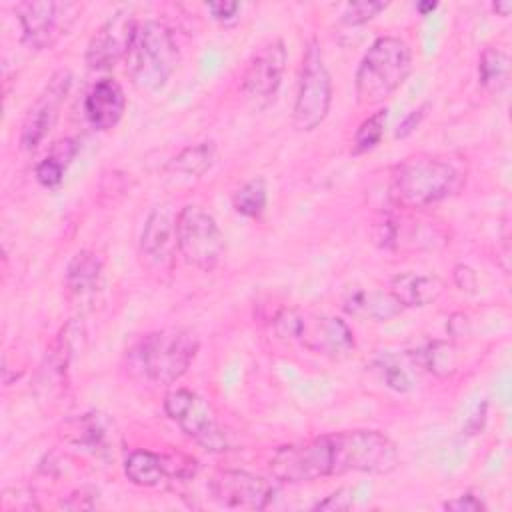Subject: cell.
Masks as SVG:
<instances>
[{
    "instance_id": "30",
    "label": "cell",
    "mask_w": 512,
    "mask_h": 512,
    "mask_svg": "<svg viewBox=\"0 0 512 512\" xmlns=\"http://www.w3.org/2000/svg\"><path fill=\"white\" fill-rule=\"evenodd\" d=\"M354 504V490L352 488H338L324 500L314 504V510H328V512H340V510H350Z\"/></svg>"
},
{
    "instance_id": "25",
    "label": "cell",
    "mask_w": 512,
    "mask_h": 512,
    "mask_svg": "<svg viewBox=\"0 0 512 512\" xmlns=\"http://www.w3.org/2000/svg\"><path fill=\"white\" fill-rule=\"evenodd\" d=\"M266 200H268V190H266V180L262 176H256L248 182H244L232 198V204L236 208L238 214L248 216V218H256L264 212L266 208Z\"/></svg>"
},
{
    "instance_id": "16",
    "label": "cell",
    "mask_w": 512,
    "mask_h": 512,
    "mask_svg": "<svg viewBox=\"0 0 512 512\" xmlns=\"http://www.w3.org/2000/svg\"><path fill=\"white\" fill-rule=\"evenodd\" d=\"M126 110V96L122 86L112 78L94 82L84 100V114L94 130L114 128Z\"/></svg>"
},
{
    "instance_id": "3",
    "label": "cell",
    "mask_w": 512,
    "mask_h": 512,
    "mask_svg": "<svg viewBox=\"0 0 512 512\" xmlns=\"http://www.w3.org/2000/svg\"><path fill=\"white\" fill-rule=\"evenodd\" d=\"M198 352V338L188 328H168L146 334L132 350L134 368L154 384H172L186 374Z\"/></svg>"
},
{
    "instance_id": "33",
    "label": "cell",
    "mask_w": 512,
    "mask_h": 512,
    "mask_svg": "<svg viewBox=\"0 0 512 512\" xmlns=\"http://www.w3.org/2000/svg\"><path fill=\"white\" fill-rule=\"evenodd\" d=\"M452 278H454V284H456L462 292H466V294H474L476 288H478V276H476V272H474L470 266H466V264L454 266Z\"/></svg>"
},
{
    "instance_id": "1",
    "label": "cell",
    "mask_w": 512,
    "mask_h": 512,
    "mask_svg": "<svg viewBox=\"0 0 512 512\" xmlns=\"http://www.w3.org/2000/svg\"><path fill=\"white\" fill-rule=\"evenodd\" d=\"M398 466L396 444L378 430H344L280 446L270 458L278 482L300 484L346 472L388 474Z\"/></svg>"
},
{
    "instance_id": "31",
    "label": "cell",
    "mask_w": 512,
    "mask_h": 512,
    "mask_svg": "<svg viewBox=\"0 0 512 512\" xmlns=\"http://www.w3.org/2000/svg\"><path fill=\"white\" fill-rule=\"evenodd\" d=\"M444 510H452V512H480V510H486V504L474 492H464V494L444 502Z\"/></svg>"
},
{
    "instance_id": "2",
    "label": "cell",
    "mask_w": 512,
    "mask_h": 512,
    "mask_svg": "<svg viewBox=\"0 0 512 512\" xmlns=\"http://www.w3.org/2000/svg\"><path fill=\"white\" fill-rule=\"evenodd\" d=\"M412 70L410 46L396 36L376 38L362 56L356 76V100L362 106L384 102Z\"/></svg>"
},
{
    "instance_id": "18",
    "label": "cell",
    "mask_w": 512,
    "mask_h": 512,
    "mask_svg": "<svg viewBox=\"0 0 512 512\" xmlns=\"http://www.w3.org/2000/svg\"><path fill=\"white\" fill-rule=\"evenodd\" d=\"M388 292L402 304V308H422L440 298L444 280L436 274L400 272L390 280Z\"/></svg>"
},
{
    "instance_id": "11",
    "label": "cell",
    "mask_w": 512,
    "mask_h": 512,
    "mask_svg": "<svg viewBox=\"0 0 512 512\" xmlns=\"http://www.w3.org/2000/svg\"><path fill=\"white\" fill-rule=\"evenodd\" d=\"M208 494L222 508L264 510L276 488L270 480L244 470H220L210 478Z\"/></svg>"
},
{
    "instance_id": "8",
    "label": "cell",
    "mask_w": 512,
    "mask_h": 512,
    "mask_svg": "<svg viewBox=\"0 0 512 512\" xmlns=\"http://www.w3.org/2000/svg\"><path fill=\"white\" fill-rule=\"evenodd\" d=\"M174 232L176 246L190 266L210 272L220 264L226 250L224 236L214 216L204 208L186 204L174 220Z\"/></svg>"
},
{
    "instance_id": "34",
    "label": "cell",
    "mask_w": 512,
    "mask_h": 512,
    "mask_svg": "<svg viewBox=\"0 0 512 512\" xmlns=\"http://www.w3.org/2000/svg\"><path fill=\"white\" fill-rule=\"evenodd\" d=\"M206 10L212 14V18L216 22H228V20L236 18L240 4L238 2H210V4H206Z\"/></svg>"
},
{
    "instance_id": "9",
    "label": "cell",
    "mask_w": 512,
    "mask_h": 512,
    "mask_svg": "<svg viewBox=\"0 0 512 512\" xmlns=\"http://www.w3.org/2000/svg\"><path fill=\"white\" fill-rule=\"evenodd\" d=\"M164 412L180 430L212 452L226 450V436L218 424L212 404L200 394L176 388L164 396Z\"/></svg>"
},
{
    "instance_id": "14",
    "label": "cell",
    "mask_w": 512,
    "mask_h": 512,
    "mask_svg": "<svg viewBox=\"0 0 512 512\" xmlns=\"http://www.w3.org/2000/svg\"><path fill=\"white\" fill-rule=\"evenodd\" d=\"M286 46L280 38L264 44L248 62L242 76V90L256 102H268L280 88L286 68Z\"/></svg>"
},
{
    "instance_id": "20",
    "label": "cell",
    "mask_w": 512,
    "mask_h": 512,
    "mask_svg": "<svg viewBox=\"0 0 512 512\" xmlns=\"http://www.w3.org/2000/svg\"><path fill=\"white\" fill-rule=\"evenodd\" d=\"M176 244V232L174 224L170 222V216L162 208H154L144 224L140 246L142 252L152 260H164L170 256V246Z\"/></svg>"
},
{
    "instance_id": "5",
    "label": "cell",
    "mask_w": 512,
    "mask_h": 512,
    "mask_svg": "<svg viewBox=\"0 0 512 512\" xmlns=\"http://www.w3.org/2000/svg\"><path fill=\"white\" fill-rule=\"evenodd\" d=\"M458 186L460 172L450 162L432 156H414L394 168L390 194L404 208H424L452 196Z\"/></svg>"
},
{
    "instance_id": "12",
    "label": "cell",
    "mask_w": 512,
    "mask_h": 512,
    "mask_svg": "<svg viewBox=\"0 0 512 512\" xmlns=\"http://www.w3.org/2000/svg\"><path fill=\"white\" fill-rule=\"evenodd\" d=\"M136 20L130 10L114 12L90 38L86 48V64L92 70H104L114 66L120 58H126L136 32Z\"/></svg>"
},
{
    "instance_id": "17",
    "label": "cell",
    "mask_w": 512,
    "mask_h": 512,
    "mask_svg": "<svg viewBox=\"0 0 512 512\" xmlns=\"http://www.w3.org/2000/svg\"><path fill=\"white\" fill-rule=\"evenodd\" d=\"M112 436V424L100 412H86L64 424V438L90 454L102 456L110 452Z\"/></svg>"
},
{
    "instance_id": "23",
    "label": "cell",
    "mask_w": 512,
    "mask_h": 512,
    "mask_svg": "<svg viewBox=\"0 0 512 512\" xmlns=\"http://www.w3.org/2000/svg\"><path fill=\"white\" fill-rule=\"evenodd\" d=\"M410 358H412V362H416L418 366L426 368L428 372H432L436 376H448L456 370L454 346L448 342H442V340L428 342L426 346L412 352Z\"/></svg>"
},
{
    "instance_id": "26",
    "label": "cell",
    "mask_w": 512,
    "mask_h": 512,
    "mask_svg": "<svg viewBox=\"0 0 512 512\" xmlns=\"http://www.w3.org/2000/svg\"><path fill=\"white\" fill-rule=\"evenodd\" d=\"M386 118H388V110H376L374 114H370L368 118H364L360 122V126L354 132V140H352V154L360 156L366 154L368 150H372L384 134V126H386Z\"/></svg>"
},
{
    "instance_id": "4",
    "label": "cell",
    "mask_w": 512,
    "mask_h": 512,
    "mask_svg": "<svg viewBox=\"0 0 512 512\" xmlns=\"http://www.w3.org/2000/svg\"><path fill=\"white\" fill-rule=\"evenodd\" d=\"M178 62V46L162 22L146 20L136 26L126 54V72L134 86L146 92L162 88L176 72Z\"/></svg>"
},
{
    "instance_id": "13",
    "label": "cell",
    "mask_w": 512,
    "mask_h": 512,
    "mask_svg": "<svg viewBox=\"0 0 512 512\" xmlns=\"http://www.w3.org/2000/svg\"><path fill=\"white\" fill-rule=\"evenodd\" d=\"M70 88V72L58 70L52 74L48 84L44 86L42 94L36 98L34 106L28 110L22 132H20V144L24 150H34L42 138L50 132L58 118V110L66 100Z\"/></svg>"
},
{
    "instance_id": "35",
    "label": "cell",
    "mask_w": 512,
    "mask_h": 512,
    "mask_svg": "<svg viewBox=\"0 0 512 512\" xmlns=\"http://www.w3.org/2000/svg\"><path fill=\"white\" fill-rule=\"evenodd\" d=\"M78 150H80V146H78V142L76 140H72V138H64V140H60V142H56L54 146H52V156L54 158H58L64 166H68L72 160H74V156L78 154Z\"/></svg>"
},
{
    "instance_id": "6",
    "label": "cell",
    "mask_w": 512,
    "mask_h": 512,
    "mask_svg": "<svg viewBox=\"0 0 512 512\" xmlns=\"http://www.w3.org/2000/svg\"><path fill=\"white\" fill-rule=\"evenodd\" d=\"M274 328L280 338L296 340L306 350L340 358L354 348V334L340 318L314 314L296 308H284L274 318Z\"/></svg>"
},
{
    "instance_id": "7",
    "label": "cell",
    "mask_w": 512,
    "mask_h": 512,
    "mask_svg": "<svg viewBox=\"0 0 512 512\" xmlns=\"http://www.w3.org/2000/svg\"><path fill=\"white\" fill-rule=\"evenodd\" d=\"M330 104H332L330 72L324 64V56L318 42L312 40L308 42L302 58L300 82H298V92H296L294 110H292L294 128L300 132H310L318 128L328 116Z\"/></svg>"
},
{
    "instance_id": "29",
    "label": "cell",
    "mask_w": 512,
    "mask_h": 512,
    "mask_svg": "<svg viewBox=\"0 0 512 512\" xmlns=\"http://www.w3.org/2000/svg\"><path fill=\"white\" fill-rule=\"evenodd\" d=\"M64 170H66V166H64L58 158H54L52 154H48L42 162L36 164L34 174H36V180H38L42 186H46V188H56V186L62 182Z\"/></svg>"
},
{
    "instance_id": "37",
    "label": "cell",
    "mask_w": 512,
    "mask_h": 512,
    "mask_svg": "<svg viewBox=\"0 0 512 512\" xmlns=\"http://www.w3.org/2000/svg\"><path fill=\"white\" fill-rule=\"evenodd\" d=\"M436 6H438L436 2H418V4H416V10H418L422 16H426L428 12H434Z\"/></svg>"
},
{
    "instance_id": "19",
    "label": "cell",
    "mask_w": 512,
    "mask_h": 512,
    "mask_svg": "<svg viewBox=\"0 0 512 512\" xmlns=\"http://www.w3.org/2000/svg\"><path fill=\"white\" fill-rule=\"evenodd\" d=\"M342 308L346 314L354 318H364V320H376V322H386L396 318L404 308L402 304L384 290H352L346 294Z\"/></svg>"
},
{
    "instance_id": "10",
    "label": "cell",
    "mask_w": 512,
    "mask_h": 512,
    "mask_svg": "<svg viewBox=\"0 0 512 512\" xmlns=\"http://www.w3.org/2000/svg\"><path fill=\"white\" fill-rule=\"evenodd\" d=\"M20 26L22 40L30 50L52 48L62 34L68 32L78 14V4L74 2H52L34 0L20 2L14 8Z\"/></svg>"
},
{
    "instance_id": "21",
    "label": "cell",
    "mask_w": 512,
    "mask_h": 512,
    "mask_svg": "<svg viewBox=\"0 0 512 512\" xmlns=\"http://www.w3.org/2000/svg\"><path fill=\"white\" fill-rule=\"evenodd\" d=\"M102 274V260L92 250H80L68 262L66 268V286L70 294L78 298L90 296L100 280Z\"/></svg>"
},
{
    "instance_id": "27",
    "label": "cell",
    "mask_w": 512,
    "mask_h": 512,
    "mask_svg": "<svg viewBox=\"0 0 512 512\" xmlns=\"http://www.w3.org/2000/svg\"><path fill=\"white\" fill-rule=\"evenodd\" d=\"M374 368H376V372L380 374L382 382H384L388 388H392V390H396V392H408V390H412L414 382H412L408 370L398 362L396 356H382L380 360H376Z\"/></svg>"
},
{
    "instance_id": "15",
    "label": "cell",
    "mask_w": 512,
    "mask_h": 512,
    "mask_svg": "<svg viewBox=\"0 0 512 512\" xmlns=\"http://www.w3.org/2000/svg\"><path fill=\"white\" fill-rule=\"evenodd\" d=\"M196 470V462L192 460H184V464H180L172 458L160 456L156 452L150 450H132L124 462V474L128 476V480L136 486L142 488H154L160 486L164 480L168 478H188L194 476Z\"/></svg>"
},
{
    "instance_id": "24",
    "label": "cell",
    "mask_w": 512,
    "mask_h": 512,
    "mask_svg": "<svg viewBox=\"0 0 512 512\" xmlns=\"http://www.w3.org/2000/svg\"><path fill=\"white\" fill-rule=\"evenodd\" d=\"M216 156V146L214 142H200L194 146L184 148L180 154H176L168 168L184 174V176H202L214 162Z\"/></svg>"
},
{
    "instance_id": "32",
    "label": "cell",
    "mask_w": 512,
    "mask_h": 512,
    "mask_svg": "<svg viewBox=\"0 0 512 512\" xmlns=\"http://www.w3.org/2000/svg\"><path fill=\"white\" fill-rule=\"evenodd\" d=\"M428 110H430V102H424L422 106H418V108H414L412 112H408V116L398 124L396 132H394V138H406V136H410V134L420 126V122L426 118Z\"/></svg>"
},
{
    "instance_id": "22",
    "label": "cell",
    "mask_w": 512,
    "mask_h": 512,
    "mask_svg": "<svg viewBox=\"0 0 512 512\" xmlns=\"http://www.w3.org/2000/svg\"><path fill=\"white\" fill-rule=\"evenodd\" d=\"M510 78L508 54L500 48L488 46L478 60V80L486 90H502Z\"/></svg>"
},
{
    "instance_id": "36",
    "label": "cell",
    "mask_w": 512,
    "mask_h": 512,
    "mask_svg": "<svg viewBox=\"0 0 512 512\" xmlns=\"http://www.w3.org/2000/svg\"><path fill=\"white\" fill-rule=\"evenodd\" d=\"M492 8H494V12L498 14V16H510V12H512V0H496L494 4H492Z\"/></svg>"
},
{
    "instance_id": "28",
    "label": "cell",
    "mask_w": 512,
    "mask_h": 512,
    "mask_svg": "<svg viewBox=\"0 0 512 512\" xmlns=\"http://www.w3.org/2000/svg\"><path fill=\"white\" fill-rule=\"evenodd\" d=\"M386 2H380V0H360V2H350L346 4L340 20L348 26H358V24H364L372 18H376L382 10H386Z\"/></svg>"
}]
</instances>
